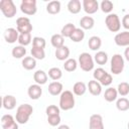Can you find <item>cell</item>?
Returning <instances> with one entry per match:
<instances>
[{
    "label": "cell",
    "instance_id": "25",
    "mask_svg": "<svg viewBox=\"0 0 129 129\" xmlns=\"http://www.w3.org/2000/svg\"><path fill=\"white\" fill-rule=\"evenodd\" d=\"M11 54L14 58H24L26 54V48L22 45H16L12 48Z\"/></svg>",
    "mask_w": 129,
    "mask_h": 129
},
{
    "label": "cell",
    "instance_id": "37",
    "mask_svg": "<svg viewBox=\"0 0 129 129\" xmlns=\"http://www.w3.org/2000/svg\"><path fill=\"white\" fill-rule=\"evenodd\" d=\"M31 56L34 57L35 59H43L45 57V51L44 48H37V47H32L30 50Z\"/></svg>",
    "mask_w": 129,
    "mask_h": 129
},
{
    "label": "cell",
    "instance_id": "42",
    "mask_svg": "<svg viewBox=\"0 0 129 129\" xmlns=\"http://www.w3.org/2000/svg\"><path fill=\"white\" fill-rule=\"evenodd\" d=\"M47 122L50 126H58L60 123V116L59 115H53V116H47Z\"/></svg>",
    "mask_w": 129,
    "mask_h": 129
},
{
    "label": "cell",
    "instance_id": "12",
    "mask_svg": "<svg viewBox=\"0 0 129 129\" xmlns=\"http://www.w3.org/2000/svg\"><path fill=\"white\" fill-rule=\"evenodd\" d=\"M114 41L118 46H129V31L125 30L115 35Z\"/></svg>",
    "mask_w": 129,
    "mask_h": 129
},
{
    "label": "cell",
    "instance_id": "5",
    "mask_svg": "<svg viewBox=\"0 0 129 129\" xmlns=\"http://www.w3.org/2000/svg\"><path fill=\"white\" fill-rule=\"evenodd\" d=\"M94 57L89 52H82L79 55V66L84 72H91L94 69Z\"/></svg>",
    "mask_w": 129,
    "mask_h": 129
},
{
    "label": "cell",
    "instance_id": "14",
    "mask_svg": "<svg viewBox=\"0 0 129 129\" xmlns=\"http://www.w3.org/2000/svg\"><path fill=\"white\" fill-rule=\"evenodd\" d=\"M18 37H19V32L16 28L10 27L4 31V39L8 43H14L18 41Z\"/></svg>",
    "mask_w": 129,
    "mask_h": 129
},
{
    "label": "cell",
    "instance_id": "22",
    "mask_svg": "<svg viewBox=\"0 0 129 129\" xmlns=\"http://www.w3.org/2000/svg\"><path fill=\"white\" fill-rule=\"evenodd\" d=\"M50 43L55 49L59 48L64 45V37L60 33H55L50 37Z\"/></svg>",
    "mask_w": 129,
    "mask_h": 129
},
{
    "label": "cell",
    "instance_id": "3",
    "mask_svg": "<svg viewBox=\"0 0 129 129\" xmlns=\"http://www.w3.org/2000/svg\"><path fill=\"white\" fill-rule=\"evenodd\" d=\"M110 70L111 73L113 75H120L123 70H124V66H125V61H124V57L119 54L116 53L112 56L111 58V62H110Z\"/></svg>",
    "mask_w": 129,
    "mask_h": 129
},
{
    "label": "cell",
    "instance_id": "45",
    "mask_svg": "<svg viewBox=\"0 0 129 129\" xmlns=\"http://www.w3.org/2000/svg\"><path fill=\"white\" fill-rule=\"evenodd\" d=\"M124 57L127 61H129V46H127L124 50Z\"/></svg>",
    "mask_w": 129,
    "mask_h": 129
},
{
    "label": "cell",
    "instance_id": "44",
    "mask_svg": "<svg viewBox=\"0 0 129 129\" xmlns=\"http://www.w3.org/2000/svg\"><path fill=\"white\" fill-rule=\"evenodd\" d=\"M122 26L125 29H129V14L124 15V17L122 18Z\"/></svg>",
    "mask_w": 129,
    "mask_h": 129
},
{
    "label": "cell",
    "instance_id": "30",
    "mask_svg": "<svg viewBox=\"0 0 129 129\" xmlns=\"http://www.w3.org/2000/svg\"><path fill=\"white\" fill-rule=\"evenodd\" d=\"M84 38H85V31L82 28H76L70 37V39L74 42H81Z\"/></svg>",
    "mask_w": 129,
    "mask_h": 129
},
{
    "label": "cell",
    "instance_id": "35",
    "mask_svg": "<svg viewBox=\"0 0 129 129\" xmlns=\"http://www.w3.org/2000/svg\"><path fill=\"white\" fill-rule=\"evenodd\" d=\"M31 41H32V39H31V34L30 33H19V37H18L19 45L26 46V45L30 44Z\"/></svg>",
    "mask_w": 129,
    "mask_h": 129
},
{
    "label": "cell",
    "instance_id": "29",
    "mask_svg": "<svg viewBox=\"0 0 129 129\" xmlns=\"http://www.w3.org/2000/svg\"><path fill=\"white\" fill-rule=\"evenodd\" d=\"M94 60H95L98 64H100V66L106 64L107 61H108V54H107V52L102 51V50L97 51V52L95 53V55H94Z\"/></svg>",
    "mask_w": 129,
    "mask_h": 129
},
{
    "label": "cell",
    "instance_id": "13",
    "mask_svg": "<svg viewBox=\"0 0 129 129\" xmlns=\"http://www.w3.org/2000/svg\"><path fill=\"white\" fill-rule=\"evenodd\" d=\"M27 95L31 100H38L42 95L41 86L37 85V84L30 85L27 89Z\"/></svg>",
    "mask_w": 129,
    "mask_h": 129
},
{
    "label": "cell",
    "instance_id": "36",
    "mask_svg": "<svg viewBox=\"0 0 129 129\" xmlns=\"http://www.w3.org/2000/svg\"><path fill=\"white\" fill-rule=\"evenodd\" d=\"M100 8L104 13H109L110 14L112 12L113 8H114V4L110 0H103L100 4Z\"/></svg>",
    "mask_w": 129,
    "mask_h": 129
},
{
    "label": "cell",
    "instance_id": "46",
    "mask_svg": "<svg viewBox=\"0 0 129 129\" xmlns=\"http://www.w3.org/2000/svg\"><path fill=\"white\" fill-rule=\"evenodd\" d=\"M57 129H71V128H70V126H68L66 124H62V125H59L57 127Z\"/></svg>",
    "mask_w": 129,
    "mask_h": 129
},
{
    "label": "cell",
    "instance_id": "34",
    "mask_svg": "<svg viewBox=\"0 0 129 129\" xmlns=\"http://www.w3.org/2000/svg\"><path fill=\"white\" fill-rule=\"evenodd\" d=\"M48 77L52 81H58L62 77V72L59 68H51L48 70Z\"/></svg>",
    "mask_w": 129,
    "mask_h": 129
},
{
    "label": "cell",
    "instance_id": "15",
    "mask_svg": "<svg viewBox=\"0 0 129 129\" xmlns=\"http://www.w3.org/2000/svg\"><path fill=\"white\" fill-rule=\"evenodd\" d=\"M62 89H63V87H62L61 83H59L57 81H53L48 85V89L47 90H48V93L51 96H58L63 92Z\"/></svg>",
    "mask_w": 129,
    "mask_h": 129
},
{
    "label": "cell",
    "instance_id": "31",
    "mask_svg": "<svg viewBox=\"0 0 129 129\" xmlns=\"http://www.w3.org/2000/svg\"><path fill=\"white\" fill-rule=\"evenodd\" d=\"M76 28L77 27L75 26V24H73V23H67V24H64V26H62V28L60 30V34L63 37H69L70 38Z\"/></svg>",
    "mask_w": 129,
    "mask_h": 129
},
{
    "label": "cell",
    "instance_id": "20",
    "mask_svg": "<svg viewBox=\"0 0 129 129\" xmlns=\"http://www.w3.org/2000/svg\"><path fill=\"white\" fill-rule=\"evenodd\" d=\"M33 80L35 82V84L37 85H44L47 82V75L44 71L42 70H37L34 74H33Z\"/></svg>",
    "mask_w": 129,
    "mask_h": 129
},
{
    "label": "cell",
    "instance_id": "43",
    "mask_svg": "<svg viewBox=\"0 0 129 129\" xmlns=\"http://www.w3.org/2000/svg\"><path fill=\"white\" fill-rule=\"evenodd\" d=\"M112 82H113V79H112V76L109 74V73H106V75L102 78V80L99 82L102 86H105V87H107V86H110L111 84H112Z\"/></svg>",
    "mask_w": 129,
    "mask_h": 129
},
{
    "label": "cell",
    "instance_id": "17",
    "mask_svg": "<svg viewBox=\"0 0 129 129\" xmlns=\"http://www.w3.org/2000/svg\"><path fill=\"white\" fill-rule=\"evenodd\" d=\"M88 89H89V92L93 96H99L102 93V85L99 82L95 81V80L89 81V83H88Z\"/></svg>",
    "mask_w": 129,
    "mask_h": 129
},
{
    "label": "cell",
    "instance_id": "8",
    "mask_svg": "<svg viewBox=\"0 0 129 129\" xmlns=\"http://www.w3.org/2000/svg\"><path fill=\"white\" fill-rule=\"evenodd\" d=\"M20 10L26 15H34L37 11L35 0H22L20 3Z\"/></svg>",
    "mask_w": 129,
    "mask_h": 129
},
{
    "label": "cell",
    "instance_id": "9",
    "mask_svg": "<svg viewBox=\"0 0 129 129\" xmlns=\"http://www.w3.org/2000/svg\"><path fill=\"white\" fill-rule=\"evenodd\" d=\"M2 129H18V123L10 114H5L1 117Z\"/></svg>",
    "mask_w": 129,
    "mask_h": 129
},
{
    "label": "cell",
    "instance_id": "1",
    "mask_svg": "<svg viewBox=\"0 0 129 129\" xmlns=\"http://www.w3.org/2000/svg\"><path fill=\"white\" fill-rule=\"evenodd\" d=\"M33 113V107L29 104L19 105L16 109L15 120L18 124H26Z\"/></svg>",
    "mask_w": 129,
    "mask_h": 129
},
{
    "label": "cell",
    "instance_id": "39",
    "mask_svg": "<svg viewBox=\"0 0 129 129\" xmlns=\"http://www.w3.org/2000/svg\"><path fill=\"white\" fill-rule=\"evenodd\" d=\"M46 45V41L43 37L40 36H34L32 38V47H37V48H44Z\"/></svg>",
    "mask_w": 129,
    "mask_h": 129
},
{
    "label": "cell",
    "instance_id": "16",
    "mask_svg": "<svg viewBox=\"0 0 129 129\" xmlns=\"http://www.w3.org/2000/svg\"><path fill=\"white\" fill-rule=\"evenodd\" d=\"M2 105L6 110H13L16 107V98L12 95H6L2 99Z\"/></svg>",
    "mask_w": 129,
    "mask_h": 129
},
{
    "label": "cell",
    "instance_id": "40",
    "mask_svg": "<svg viewBox=\"0 0 129 129\" xmlns=\"http://www.w3.org/2000/svg\"><path fill=\"white\" fill-rule=\"evenodd\" d=\"M45 113L47 116H53V115H59L60 113V108L55 106V105H49L45 109Z\"/></svg>",
    "mask_w": 129,
    "mask_h": 129
},
{
    "label": "cell",
    "instance_id": "18",
    "mask_svg": "<svg viewBox=\"0 0 129 129\" xmlns=\"http://www.w3.org/2000/svg\"><path fill=\"white\" fill-rule=\"evenodd\" d=\"M54 55L58 60H64L66 61L67 59H69V56H70V48L66 45H63L59 48H56Z\"/></svg>",
    "mask_w": 129,
    "mask_h": 129
},
{
    "label": "cell",
    "instance_id": "32",
    "mask_svg": "<svg viewBox=\"0 0 129 129\" xmlns=\"http://www.w3.org/2000/svg\"><path fill=\"white\" fill-rule=\"evenodd\" d=\"M78 61L75 59V58H69V59H67L66 61H64V63H63V69H64V71H67V72H69V73H71V72H75L76 70H77V68H78Z\"/></svg>",
    "mask_w": 129,
    "mask_h": 129
},
{
    "label": "cell",
    "instance_id": "28",
    "mask_svg": "<svg viewBox=\"0 0 129 129\" xmlns=\"http://www.w3.org/2000/svg\"><path fill=\"white\" fill-rule=\"evenodd\" d=\"M22 67L27 70V71H31L33 69H35L36 67V59L32 56H25L23 59H22Z\"/></svg>",
    "mask_w": 129,
    "mask_h": 129
},
{
    "label": "cell",
    "instance_id": "10",
    "mask_svg": "<svg viewBox=\"0 0 129 129\" xmlns=\"http://www.w3.org/2000/svg\"><path fill=\"white\" fill-rule=\"evenodd\" d=\"M82 6L87 14H94L100 8V5L97 0H83Z\"/></svg>",
    "mask_w": 129,
    "mask_h": 129
},
{
    "label": "cell",
    "instance_id": "4",
    "mask_svg": "<svg viewBox=\"0 0 129 129\" xmlns=\"http://www.w3.org/2000/svg\"><path fill=\"white\" fill-rule=\"evenodd\" d=\"M0 10L6 18H12L16 15L17 9L12 0H1L0 1Z\"/></svg>",
    "mask_w": 129,
    "mask_h": 129
},
{
    "label": "cell",
    "instance_id": "19",
    "mask_svg": "<svg viewBox=\"0 0 129 129\" xmlns=\"http://www.w3.org/2000/svg\"><path fill=\"white\" fill-rule=\"evenodd\" d=\"M95 25V20L92 16H84L80 20V26L84 30H90L94 27Z\"/></svg>",
    "mask_w": 129,
    "mask_h": 129
},
{
    "label": "cell",
    "instance_id": "7",
    "mask_svg": "<svg viewBox=\"0 0 129 129\" xmlns=\"http://www.w3.org/2000/svg\"><path fill=\"white\" fill-rule=\"evenodd\" d=\"M32 24L28 17H18L16 20V29L19 33H30L32 30Z\"/></svg>",
    "mask_w": 129,
    "mask_h": 129
},
{
    "label": "cell",
    "instance_id": "38",
    "mask_svg": "<svg viewBox=\"0 0 129 129\" xmlns=\"http://www.w3.org/2000/svg\"><path fill=\"white\" fill-rule=\"evenodd\" d=\"M117 92H118V95H120L122 97L127 96L129 94V84L127 82L120 83L117 87Z\"/></svg>",
    "mask_w": 129,
    "mask_h": 129
},
{
    "label": "cell",
    "instance_id": "41",
    "mask_svg": "<svg viewBox=\"0 0 129 129\" xmlns=\"http://www.w3.org/2000/svg\"><path fill=\"white\" fill-rule=\"evenodd\" d=\"M106 73H107V72H106L103 68H98V69H96V70L94 71V73H93L94 80L97 81V82H100V81L102 80V78L106 75Z\"/></svg>",
    "mask_w": 129,
    "mask_h": 129
},
{
    "label": "cell",
    "instance_id": "27",
    "mask_svg": "<svg viewBox=\"0 0 129 129\" xmlns=\"http://www.w3.org/2000/svg\"><path fill=\"white\" fill-rule=\"evenodd\" d=\"M87 91V86L84 82H77L73 86V93L76 96H83Z\"/></svg>",
    "mask_w": 129,
    "mask_h": 129
},
{
    "label": "cell",
    "instance_id": "6",
    "mask_svg": "<svg viewBox=\"0 0 129 129\" xmlns=\"http://www.w3.org/2000/svg\"><path fill=\"white\" fill-rule=\"evenodd\" d=\"M105 24L111 32H118L121 28V21L117 14L110 13L105 18Z\"/></svg>",
    "mask_w": 129,
    "mask_h": 129
},
{
    "label": "cell",
    "instance_id": "21",
    "mask_svg": "<svg viewBox=\"0 0 129 129\" xmlns=\"http://www.w3.org/2000/svg\"><path fill=\"white\" fill-rule=\"evenodd\" d=\"M67 7H68V10L72 14H78L81 11V9L83 8L82 3H81L80 0H71V1H69Z\"/></svg>",
    "mask_w": 129,
    "mask_h": 129
},
{
    "label": "cell",
    "instance_id": "26",
    "mask_svg": "<svg viewBox=\"0 0 129 129\" xmlns=\"http://www.w3.org/2000/svg\"><path fill=\"white\" fill-rule=\"evenodd\" d=\"M117 97H118V92H117V89L110 87V88H108V89L105 91V94H104V99H105L107 102L111 103V102H113V101L117 100Z\"/></svg>",
    "mask_w": 129,
    "mask_h": 129
},
{
    "label": "cell",
    "instance_id": "23",
    "mask_svg": "<svg viewBox=\"0 0 129 129\" xmlns=\"http://www.w3.org/2000/svg\"><path fill=\"white\" fill-rule=\"evenodd\" d=\"M60 7H61L60 2L59 1H56V0H53V1H50V2L47 3V5H46V11L49 14L54 15V14L59 13Z\"/></svg>",
    "mask_w": 129,
    "mask_h": 129
},
{
    "label": "cell",
    "instance_id": "24",
    "mask_svg": "<svg viewBox=\"0 0 129 129\" xmlns=\"http://www.w3.org/2000/svg\"><path fill=\"white\" fill-rule=\"evenodd\" d=\"M88 45H89V48L91 50H96L97 51L102 45V39L97 35L91 36L88 40Z\"/></svg>",
    "mask_w": 129,
    "mask_h": 129
},
{
    "label": "cell",
    "instance_id": "33",
    "mask_svg": "<svg viewBox=\"0 0 129 129\" xmlns=\"http://www.w3.org/2000/svg\"><path fill=\"white\" fill-rule=\"evenodd\" d=\"M116 107L119 111H127L129 109V100L125 97H122V98H119L117 101H116Z\"/></svg>",
    "mask_w": 129,
    "mask_h": 129
},
{
    "label": "cell",
    "instance_id": "2",
    "mask_svg": "<svg viewBox=\"0 0 129 129\" xmlns=\"http://www.w3.org/2000/svg\"><path fill=\"white\" fill-rule=\"evenodd\" d=\"M75 97L74 93L66 90L59 95V108L63 111H69L75 107Z\"/></svg>",
    "mask_w": 129,
    "mask_h": 129
},
{
    "label": "cell",
    "instance_id": "47",
    "mask_svg": "<svg viewBox=\"0 0 129 129\" xmlns=\"http://www.w3.org/2000/svg\"><path fill=\"white\" fill-rule=\"evenodd\" d=\"M127 128L129 129V122H128V124H127Z\"/></svg>",
    "mask_w": 129,
    "mask_h": 129
},
{
    "label": "cell",
    "instance_id": "11",
    "mask_svg": "<svg viewBox=\"0 0 129 129\" xmlns=\"http://www.w3.org/2000/svg\"><path fill=\"white\" fill-rule=\"evenodd\" d=\"M89 129H104L103 118L100 114H93L89 120Z\"/></svg>",
    "mask_w": 129,
    "mask_h": 129
}]
</instances>
